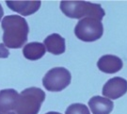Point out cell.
Here are the masks:
<instances>
[{
  "mask_svg": "<svg viewBox=\"0 0 127 114\" xmlns=\"http://www.w3.org/2000/svg\"><path fill=\"white\" fill-rule=\"evenodd\" d=\"M60 9L67 17L72 19L93 17L102 20L105 15L104 9L100 4L87 1H61Z\"/></svg>",
  "mask_w": 127,
  "mask_h": 114,
  "instance_id": "cell-2",
  "label": "cell"
},
{
  "mask_svg": "<svg viewBox=\"0 0 127 114\" xmlns=\"http://www.w3.org/2000/svg\"><path fill=\"white\" fill-rule=\"evenodd\" d=\"M65 114H91V112L86 105L75 103V104H72L71 106H69Z\"/></svg>",
  "mask_w": 127,
  "mask_h": 114,
  "instance_id": "cell-13",
  "label": "cell"
},
{
  "mask_svg": "<svg viewBox=\"0 0 127 114\" xmlns=\"http://www.w3.org/2000/svg\"><path fill=\"white\" fill-rule=\"evenodd\" d=\"M72 76L64 67H55L49 70L42 78V85L49 91H61L70 85Z\"/></svg>",
  "mask_w": 127,
  "mask_h": 114,
  "instance_id": "cell-5",
  "label": "cell"
},
{
  "mask_svg": "<svg viewBox=\"0 0 127 114\" xmlns=\"http://www.w3.org/2000/svg\"><path fill=\"white\" fill-rule=\"evenodd\" d=\"M19 93L13 89L0 91V112H9L14 110Z\"/></svg>",
  "mask_w": 127,
  "mask_h": 114,
  "instance_id": "cell-11",
  "label": "cell"
},
{
  "mask_svg": "<svg viewBox=\"0 0 127 114\" xmlns=\"http://www.w3.org/2000/svg\"><path fill=\"white\" fill-rule=\"evenodd\" d=\"M89 107L93 114H110L114 104L111 100L102 96H93L89 101Z\"/></svg>",
  "mask_w": 127,
  "mask_h": 114,
  "instance_id": "cell-10",
  "label": "cell"
},
{
  "mask_svg": "<svg viewBox=\"0 0 127 114\" xmlns=\"http://www.w3.org/2000/svg\"><path fill=\"white\" fill-rule=\"evenodd\" d=\"M6 4L13 11L24 16L35 13L41 8V1H6Z\"/></svg>",
  "mask_w": 127,
  "mask_h": 114,
  "instance_id": "cell-7",
  "label": "cell"
},
{
  "mask_svg": "<svg viewBox=\"0 0 127 114\" xmlns=\"http://www.w3.org/2000/svg\"><path fill=\"white\" fill-rule=\"evenodd\" d=\"M45 46L41 42L33 41L29 42L24 46L23 48V55L27 59L29 60H38L41 59L45 55Z\"/></svg>",
  "mask_w": 127,
  "mask_h": 114,
  "instance_id": "cell-12",
  "label": "cell"
},
{
  "mask_svg": "<svg viewBox=\"0 0 127 114\" xmlns=\"http://www.w3.org/2000/svg\"><path fill=\"white\" fill-rule=\"evenodd\" d=\"M127 92V80L120 76L110 78L103 87L102 93L109 100H116Z\"/></svg>",
  "mask_w": 127,
  "mask_h": 114,
  "instance_id": "cell-6",
  "label": "cell"
},
{
  "mask_svg": "<svg viewBox=\"0 0 127 114\" xmlns=\"http://www.w3.org/2000/svg\"><path fill=\"white\" fill-rule=\"evenodd\" d=\"M45 100V92L40 88L31 87L19 93L15 105L16 114H38Z\"/></svg>",
  "mask_w": 127,
  "mask_h": 114,
  "instance_id": "cell-3",
  "label": "cell"
},
{
  "mask_svg": "<svg viewBox=\"0 0 127 114\" xmlns=\"http://www.w3.org/2000/svg\"><path fill=\"white\" fill-rule=\"evenodd\" d=\"M3 15H4V10H3V8H2V6L0 4V21H1V19L3 17Z\"/></svg>",
  "mask_w": 127,
  "mask_h": 114,
  "instance_id": "cell-15",
  "label": "cell"
},
{
  "mask_svg": "<svg viewBox=\"0 0 127 114\" xmlns=\"http://www.w3.org/2000/svg\"><path fill=\"white\" fill-rule=\"evenodd\" d=\"M97 66L103 73L115 74L123 69V62L117 56L104 55L99 59Z\"/></svg>",
  "mask_w": 127,
  "mask_h": 114,
  "instance_id": "cell-8",
  "label": "cell"
},
{
  "mask_svg": "<svg viewBox=\"0 0 127 114\" xmlns=\"http://www.w3.org/2000/svg\"><path fill=\"white\" fill-rule=\"evenodd\" d=\"M45 114H61V113L56 112V111H50V112H47V113H45Z\"/></svg>",
  "mask_w": 127,
  "mask_h": 114,
  "instance_id": "cell-16",
  "label": "cell"
},
{
  "mask_svg": "<svg viewBox=\"0 0 127 114\" xmlns=\"http://www.w3.org/2000/svg\"><path fill=\"white\" fill-rule=\"evenodd\" d=\"M9 55V49L5 46L4 43H0V59H7Z\"/></svg>",
  "mask_w": 127,
  "mask_h": 114,
  "instance_id": "cell-14",
  "label": "cell"
},
{
  "mask_svg": "<svg viewBox=\"0 0 127 114\" xmlns=\"http://www.w3.org/2000/svg\"><path fill=\"white\" fill-rule=\"evenodd\" d=\"M3 43L9 48H21L27 42L29 28L26 19L19 15H8L2 19Z\"/></svg>",
  "mask_w": 127,
  "mask_h": 114,
  "instance_id": "cell-1",
  "label": "cell"
},
{
  "mask_svg": "<svg viewBox=\"0 0 127 114\" xmlns=\"http://www.w3.org/2000/svg\"><path fill=\"white\" fill-rule=\"evenodd\" d=\"M0 114H16V113H14V112H11V111H9V112H0Z\"/></svg>",
  "mask_w": 127,
  "mask_h": 114,
  "instance_id": "cell-17",
  "label": "cell"
},
{
  "mask_svg": "<svg viewBox=\"0 0 127 114\" xmlns=\"http://www.w3.org/2000/svg\"><path fill=\"white\" fill-rule=\"evenodd\" d=\"M74 34L82 41H95L103 36L104 26L99 19L86 17L78 21L74 28Z\"/></svg>",
  "mask_w": 127,
  "mask_h": 114,
  "instance_id": "cell-4",
  "label": "cell"
},
{
  "mask_svg": "<svg viewBox=\"0 0 127 114\" xmlns=\"http://www.w3.org/2000/svg\"><path fill=\"white\" fill-rule=\"evenodd\" d=\"M43 42L46 51L53 55H61L66 50L65 39L58 33H53L47 36Z\"/></svg>",
  "mask_w": 127,
  "mask_h": 114,
  "instance_id": "cell-9",
  "label": "cell"
}]
</instances>
